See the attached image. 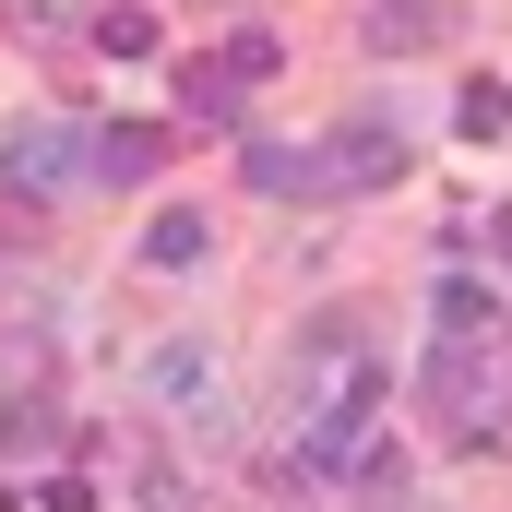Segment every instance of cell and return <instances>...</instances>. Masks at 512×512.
<instances>
[{"label":"cell","instance_id":"6da1fadb","mask_svg":"<svg viewBox=\"0 0 512 512\" xmlns=\"http://www.w3.org/2000/svg\"><path fill=\"white\" fill-rule=\"evenodd\" d=\"M417 393H429V417L453 429V441H489V417H501V358H489V334H441L429 346V370H417Z\"/></svg>","mask_w":512,"mask_h":512},{"label":"cell","instance_id":"7a4b0ae2","mask_svg":"<svg viewBox=\"0 0 512 512\" xmlns=\"http://www.w3.org/2000/svg\"><path fill=\"white\" fill-rule=\"evenodd\" d=\"M405 179V131L393 120H346L310 167H298V191H393Z\"/></svg>","mask_w":512,"mask_h":512},{"label":"cell","instance_id":"3957f363","mask_svg":"<svg viewBox=\"0 0 512 512\" xmlns=\"http://www.w3.org/2000/svg\"><path fill=\"white\" fill-rule=\"evenodd\" d=\"M84 143H96V131H72V120H24L0 143V191H12V203H60L72 167H84Z\"/></svg>","mask_w":512,"mask_h":512},{"label":"cell","instance_id":"277c9868","mask_svg":"<svg viewBox=\"0 0 512 512\" xmlns=\"http://www.w3.org/2000/svg\"><path fill=\"white\" fill-rule=\"evenodd\" d=\"M143 393H155L167 417H191V429H227V382H215V346H191V334H167V346L143 358Z\"/></svg>","mask_w":512,"mask_h":512},{"label":"cell","instance_id":"5b68a950","mask_svg":"<svg viewBox=\"0 0 512 512\" xmlns=\"http://www.w3.org/2000/svg\"><path fill=\"white\" fill-rule=\"evenodd\" d=\"M358 370H370V346H358V322H346V310H322V322H310V334L286 346V393H298V417H310L322 393H346Z\"/></svg>","mask_w":512,"mask_h":512},{"label":"cell","instance_id":"8992f818","mask_svg":"<svg viewBox=\"0 0 512 512\" xmlns=\"http://www.w3.org/2000/svg\"><path fill=\"white\" fill-rule=\"evenodd\" d=\"M453 24H465L453 0H370L358 36H370V60H417V48H453Z\"/></svg>","mask_w":512,"mask_h":512},{"label":"cell","instance_id":"52a82bcc","mask_svg":"<svg viewBox=\"0 0 512 512\" xmlns=\"http://www.w3.org/2000/svg\"><path fill=\"white\" fill-rule=\"evenodd\" d=\"M155 155H167V131H143V120H108L96 143H84V167H96L108 191H143V179H155Z\"/></svg>","mask_w":512,"mask_h":512},{"label":"cell","instance_id":"ba28073f","mask_svg":"<svg viewBox=\"0 0 512 512\" xmlns=\"http://www.w3.org/2000/svg\"><path fill=\"white\" fill-rule=\"evenodd\" d=\"M48 441H60V393H48V382H24V393H12V405H0V465H12V453L36 465Z\"/></svg>","mask_w":512,"mask_h":512},{"label":"cell","instance_id":"9c48e42d","mask_svg":"<svg viewBox=\"0 0 512 512\" xmlns=\"http://www.w3.org/2000/svg\"><path fill=\"white\" fill-rule=\"evenodd\" d=\"M179 108H191V131H227L239 120V72H227V60H191V72H179Z\"/></svg>","mask_w":512,"mask_h":512},{"label":"cell","instance_id":"30bf717a","mask_svg":"<svg viewBox=\"0 0 512 512\" xmlns=\"http://www.w3.org/2000/svg\"><path fill=\"white\" fill-rule=\"evenodd\" d=\"M120 465H131V501H143V512H191V501H203V489H191L167 453H143V441H120Z\"/></svg>","mask_w":512,"mask_h":512},{"label":"cell","instance_id":"8fae6325","mask_svg":"<svg viewBox=\"0 0 512 512\" xmlns=\"http://www.w3.org/2000/svg\"><path fill=\"white\" fill-rule=\"evenodd\" d=\"M143 262H155V274H179V262H203V215H191V203H167V215L143 227Z\"/></svg>","mask_w":512,"mask_h":512},{"label":"cell","instance_id":"7c38bea8","mask_svg":"<svg viewBox=\"0 0 512 512\" xmlns=\"http://www.w3.org/2000/svg\"><path fill=\"white\" fill-rule=\"evenodd\" d=\"M429 310H441V334H489V322H501V298H489L477 274H441V298H429Z\"/></svg>","mask_w":512,"mask_h":512},{"label":"cell","instance_id":"4fadbf2b","mask_svg":"<svg viewBox=\"0 0 512 512\" xmlns=\"http://www.w3.org/2000/svg\"><path fill=\"white\" fill-rule=\"evenodd\" d=\"M453 131H465V143H501V131H512V96L489 84V72H477V84L453 96Z\"/></svg>","mask_w":512,"mask_h":512},{"label":"cell","instance_id":"5bb4252c","mask_svg":"<svg viewBox=\"0 0 512 512\" xmlns=\"http://www.w3.org/2000/svg\"><path fill=\"white\" fill-rule=\"evenodd\" d=\"M274 60H286V36H274V24H239V36H227V72H239V84H262Z\"/></svg>","mask_w":512,"mask_h":512},{"label":"cell","instance_id":"9a60e30c","mask_svg":"<svg viewBox=\"0 0 512 512\" xmlns=\"http://www.w3.org/2000/svg\"><path fill=\"white\" fill-rule=\"evenodd\" d=\"M96 36H108V60H143L155 48V12H96Z\"/></svg>","mask_w":512,"mask_h":512},{"label":"cell","instance_id":"2e32d148","mask_svg":"<svg viewBox=\"0 0 512 512\" xmlns=\"http://www.w3.org/2000/svg\"><path fill=\"white\" fill-rule=\"evenodd\" d=\"M298 167H310V155H286V143H251V191H298Z\"/></svg>","mask_w":512,"mask_h":512},{"label":"cell","instance_id":"e0dca14e","mask_svg":"<svg viewBox=\"0 0 512 512\" xmlns=\"http://www.w3.org/2000/svg\"><path fill=\"white\" fill-rule=\"evenodd\" d=\"M358 477H370V501L393 512V489H405V453H393V441H370V453H358Z\"/></svg>","mask_w":512,"mask_h":512},{"label":"cell","instance_id":"ac0fdd59","mask_svg":"<svg viewBox=\"0 0 512 512\" xmlns=\"http://www.w3.org/2000/svg\"><path fill=\"white\" fill-rule=\"evenodd\" d=\"M60 12H72V0H12V24H24V36H60Z\"/></svg>","mask_w":512,"mask_h":512},{"label":"cell","instance_id":"d6986e66","mask_svg":"<svg viewBox=\"0 0 512 512\" xmlns=\"http://www.w3.org/2000/svg\"><path fill=\"white\" fill-rule=\"evenodd\" d=\"M36 501H48V512H96V489H84V477H48Z\"/></svg>","mask_w":512,"mask_h":512},{"label":"cell","instance_id":"ffe728a7","mask_svg":"<svg viewBox=\"0 0 512 512\" xmlns=\"http://www.w3.org/2000/svg\"><path fill=\"white\" fill-rule=\"evenodd\" d=\"M489 239H501V251H512V215H501V227H489Z\"/></svg>","mask_w":512,"mask_h":512}]
</instances>
